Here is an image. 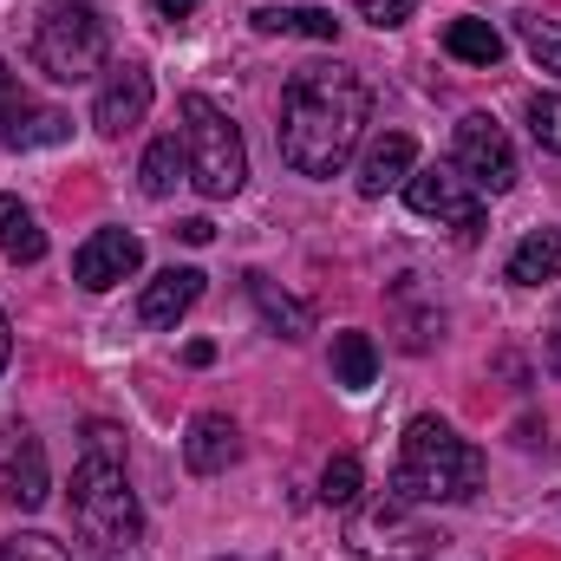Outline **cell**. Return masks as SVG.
<instances>
[{"instance_id": "9", "label": "cell", "mask_w": 561, "mask_h": 561, "mask_svg": "<svg viewBox=\"0 0 561 561\" xmlns=\"http://www.w3.org/2000/svg\"><path fill=\"white\" fill-rule=\"evenodd\" d=\"M66 138H72V118L53 112V105H39L13 79V66L0 59V144L7 150H46V144H66Z\"/></svg>"}, {"instance_id": "4", "label": "cell", "mask_w": 561, "mask_h": 561, "mask_svg": "<svg viewBox=\"0 0 561 561\" xmlns=\"http://www.w3.org/2000/svg\"><path fill=\"white\" fill-rule=\"evenodd\" d=\"M176 118H183V163H190V183L209 196V203H229L242 183H249V144L229 125V112L203 92H183L176 99Z\"/></svg>"}, {"instance_id": "5", "label": "cell", "mask_w": 561, "mask_h": 561, "mask_svg": "<svg viewBox=\"0 0 561 561\" xmlns=\"http://www.w3.org/2000/svg\"><path fill=\"white\" fill-rule=\"evenodd\" d=\"M72 523L99 549H131L144 536V510L131 477H125V457H105V450L79 457V470H72Z\"/></svg>"}, {"instance_id": "20", "label": "cell", "mask_w": 561, "mask_h": 561, "mask_svg": "<svg viewBox=\"0 0 561 561\" xmlns=\"http://www.w3.org/2000/svg\"><path fill=\"white\" fill-rule=\"evenodd\" d=\"M444 53L463 59V66H496L503 59V33L490 20H450L444 26Z\"/></svg>"}, {"instance_id": "16", "label": "cell", "mask_w": 561, "mask_h": 561, "mask_svg": "<svg viewBox=\"0 0 561 561\" xmlns=\"http://www.w3.org/2000/svg\"><path fill=\"white\" fill-rule=\"evenodd\" d=\"M46 496H53V483H46V450H39V437H20L13 457H7V503H13V510H39Z\"/></svg>"}, {"instance_id": "1", "label": "cell", "mask_w": 561, "mask_h": 561, "mask_svg": "<svg viewBox=\"0 0 561 561\" xmlns=\"http://www.w3.org/2000/svg\"><path fill=\"white\" fill-rule=\"evenodd\" d=\"M373 92L346 66H300L280 85V163L294 176H340L366 138Z\"/></svg>"}, {"instance_id": "32", "label": "cell", "mask_w": 561, "mask_h": 561, "mask_svg": "<svg viewBox=\"0 0 561 561\" xmlns=\"http://www.w3.org/2000/svg\"><path fill=\"white\" fill-rule=\"evenodd\" d=\"M549 359H556V373H561V313H556V327H549Z\"/></svg>"}, {"instance_id": "31", "label": "cell", "mask_w": 561, "mask_h": 561, "mask_svg": "<svg viewBox=\"0 0 561 561\" xmlns=\"http://www.w3.org/2000/svg\"><path fill=\"white\" fill-rule=\"evenodd\" d=\"M7 359H13V327H7V313H0V373H7Z\"/></svg>"}, {"instance_id": "18", "label": "cell", "mask_w": 561, "mask_h": 561, "mask_svg": "<svg viewBox=\"0 0 561 561\" xmlns=\"http://www.w3.org/2000/svg\"><path fill=\"white\" fill-rule=\"evenodd\" d=\"M255 33H300V39H340V20L327 7H255Z\"/></svg>"}, {"instance_id": "7", "label": "cell", "mask_w": 561, "mask_h": 561, "mask_svg": "<svg viewBox=\"0 0 561 561\" xmlns=\"http://www.w3.org/2000/svg\"><path fill=\"white\" fill-rule=\"evenodd\" d=\"M405 203L412 216L437 222V229H457V236H477L483 229V190L457 170V163H424L405 176Z\"/></svg>"}, {"instance_id": "8", "label": "cell", "mask_w": 561, "mask_h": 561, "mask_svg": "<svg viewBox=\"0 0 561 561\" xmlns=\"http://www.w3.org/2000/svg\"><path fill=\"white\" fill-rule=\"evenodd\" d=\"M450 163L477 183V190H490V196H510L516 190V150L503 138V125L490 118V112H470L463 125H457V144H450Z\"/></svg>"}, {"instance_id": "23", "label": "cell", "mask_w": 561, "mask_h": 561, "mask_svg": "<svg viewBox=\"0 0 561 561\" xmlns=\"http://www.w3.org/2000/svg\"><path fill=\"white\" fill-rule=\"evenodd\" d=\"M176 170H183V144H176V138H157L150 150H144V163H138L144 196H170V190H176Z\"/></svg>"}, {"instance_id": "19", "label": "cell", "mask_w": 561, "mask_h": 561, "mask_svg": "<svg viewBox=\"0 0 561 561\" xmlns=\"http://www.w3.org/2000/svg\"><path fill=\"white\" fill-rule=\"evenodd\" d=\"M0 249H7V262H39L46 255V229L33 222V209L20 196H0Z\"/></svg>"}, {"instance_id": "2", "label": "cell", "mask_w": 561, "mask_h": 561, "mask_svg": "<svg viewBox=\"0 0 561 561\" xmlns=\"http://www.w3.org/2000/svg\"><path fill=\"white\" fill-rule=\"evenodd\" d=\"M490 463L470 437H457L444 419H412L399 437V463H392V496L405 503H470L483 490Z\"/></svg>"}, {"instance_id": "22", "label": "cell", "mask_w": 561, "mask_h": 561, "mask_svg": "<svg viewBox=\"0 0 561 561\" xmlns=\"http://www.w3.org/2000/svg\"><path fill=\"white\" fill-rule=\"evenodd\" d=\"M359 483H366L359 457H353V450H340V457L320 470V503H327V510H353V503H359Z\"/></svg>"}, {"instance_id": "29", "label": "cell", "mask_w": 561, "mask_h": 561, "mask_svg": "<svg viewBox=\"0 0 561 561\" xmlns=\"http://www.w3.org/2000/svg\"><path fill=\"white\" fill-rule=\"evenodd\" d=\"M85 437H92V450L118 457V424H85Z\"/></svg>"}, {"instance_id": "21", "label": "cell", "mask_w": 561, "mask_h": 561, "mask_svg": "<svg viewBox=\"0 0 561 561\" xmlns=\"http://www.w3.org/2000/svg\"><path fill=\"white\" fill-rule=\"evenodd\" d=\"M373 373H379V346H373V333H340V340H333V379H340L346 392H366Z\"/></svg>"}, {"instance_id": "30", "label": "cell", "mask_w": 561, "mask_h": 561, "mask_svg": "<svg viewBox=\"0 0 561 561\" xmlns=\"http://www.w3.org/2000/svg\"><path fill=\"white\" fill-rule=\"evenodd\" d=\"M196 7H203V0H150V13H157V20H190Z\"/></svg>"}, {"instance_id": "25", "label": "cell", "mask_w": 561, "mask_h": 561, "mask_svg": "<svg viewBox=\"0 0 561 561\" xmlns=\"http://www.w3.org/2000/svg\"><path fill=\"white\" fill-rule=\"evenodd\" d=\"M529 138L542 144L549 157H561V99L556 92H536L529 99Z\"/></svg>"}, {"instance_id": "28", "label": "cell", "mask_w": 561, "mask_h": 561, "mask_svg": "<svg viewBox=\"0 0 561 561\" xmlns=\"http://www.w3.org/2000/svg\"><path fill=\"white\" fill-rule=\"evenodd\" d=\"M209 236H216V222H209V216H190V222H176V242H190V249H203Z\"/></svg>"}, {"instance_id": "26", "label": "cell", "mask_w": 561, "mask_h": 561, "mask_svg": "<svg viewBox=\"0 0 561 561\" xmlns=\"http://www.w3.org/2000/svg\"><path fill=\"white\" fill-rule=\"evenodd\" d=\"M0 561H72V556H66V542L26 529V536H7V542H0Z\"/></svg>"}, {"instance_id": "27", "label": "cell", "mask_w": 561, "mask_h": 561, "mask_svg": "<svg viewBox=\"0 0 561 561\" xmlns=\"http://www.w3.org/2000/svg\"><path fill=\"white\" fill-rule=\"evenodd\" d=\"M412 7H419V0H359V20H373V26L386 33V26H405Z\"/></svg>"}, {"instance_id": "12", "label": "cell", "mask_w": 561, "mask_h": 561, "mask_svg": "<svg viewBox=\"0 0 561 561\" xmlns=\"http://www.w3.org/2000/svg\"><path fill=\"white\" fill-rule=\"evenodd\" d=\"M236 457H242V431H236V419H229V412H196V419H190L183 463H190L196 477H222Z\"/></svg>"}, {"instance_id": "15", "label": "cell", "mask_w": 561, "mask_h": 561, "mask_svg": "<svg viewBox=\"0 0 561 561\" xmlns=\"http://www.w3.org/2000/svg\"><path fill=\"white\" fill-rule=\"evenodd\" d=\"M242 280H249V300H255V313L268 320V333H280V340H307V333H313V307H307V300L280 294L268 275H242Z\"/></svg>"}, {"instance_id": "6", "label": "cell", "mask_w": 561, "mask_h": 561, "mask_svg": "<svg viewBox=\"0 0 561 561\" xmlns=\"http://www.w3.org/2000/svg\"><path fill=\"white\" fill-rule=\"evenodd\" d=\"M346 542H353V556L359 561H431L444 536L419 516V503H405V496L386 490V496H373V503L353 510Z\"/></svg>"}, {"instance_id": "14", "label": "cell", "mask_w": 561, "mask_h": 561, "mask_svg": "<svg viewBox=\"0 0 561 561\" xmlns=\"http://www.w3.org/2000/svg\"><path fill=\"white\" fill-rule=\"evenodd\" d=\"M196 300H203V268H163L157 280H144L138 320L144 327H176Z\"/></svg>"}, {"instance_id": "3", "label": "cell", "mask_w": 561, "mask_h": 561, "mask_svg": "<svg viewBox=\"0 0 561 561\" xmlns=\"http://www.w3.org/2000/svg\"><path fill=\"white\" fill-rule=\"evenodd\" d=\"M105 53H112V33H105L99 0H46V7H39L33 66H39L53 85H85L92 72H105Z\"/></svg>"}, {"instance_id": "11", "label": "cell", "mask_w": 561, "mask_h": 561, "mask_svg": "<svg viewBox=\"0 0 561 561\" xmlns=\"http://www.w3.org/2000/svg\"><path fill=\"white\" fill-rule=\"evenodd\" d=\"M150 72L144 66H112L105 72V85H99V105H92V125L105 131V138H125V131H138L144 112H150Z\"/></svg>"}, {"instance_id": "17", "label": "cell", "mask_w": 561, "mask_h": 561, "mask_svg": "<svg viewBox=\"0 0 561 561\" xmlns=\"http://www.w3.org/2000/svg\"><path fill=\"white\" fill-rule=\"evenodd\" d=\"M510 280H516V287L561 280V229H536V236H523L516 255H510Z\"/></svg>"}, {"instance_id": "13", "label": "cell", "mask_w": 561, "mask_h": 561, "mask_svg": "<svg viewBox=\"0 0 561 561\" xmlns=\"http://www.w3.org/2000/svg\"><path fill=\"white\" fill-rule=\"evenodd\" d=\"M412 170H419L412 131H379V138L366 144V157H359V196H386V190H399Z\"/></svg>"}, {"instance_id": "10", "label": "cell", "mask_w": 561, "mask_h": 561, "mask_svg": "<svg viewBox=\"0 0 561 561\" xmlns=\"http://www.w3.org/2000/svg\"><path fill=\"white\" fill-rule=\"evenodd\" d=\"M138 268H144V242L131 236V229H99V236L72 255V275H79V287H92V294L131 280Z\"/></svg>"}, {"instance_id": "24", "label": "cell", "mask_w": 561, "mask_h": 561, "mask_svg": "<svg viewBox=\"0 0 561 561\" xmlns=\"http://www.w3.org/2000/svg\"><path fill=\"white\" fill-rule=\"evenodd\" d=\"M516 33H523V46L536 53V66L561 79V20H542V13H516Z\"/></svg>"}]
</instances>
